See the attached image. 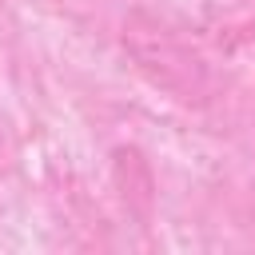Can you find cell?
<instances>
[{
	"label": "cell",
	"mask_w": 255,
	"mask_h": 255,
	"mask_svg": "<svg viewBox=\"0 0 255 255\" xmlns=\"http://www.w3.org/2000/svg\"><path fill=\"white\" fill-rule=\"evenodd\" d=\"M112 175H116V187H120L124 203L139 219H147L151 207H155V175H151L147 155L139 147H131V143H120L112 151Z\"/></svg>",
	"instance_id": "cell-2"
},
{
	"label": "cell",
	"mask_w": 255,
	"mask_h": 255,
	"mask_svg": "<svg viewBox=\"0 0 255 255\" xmlns=\"http://www.w3.org/2000/svg\"><path fill=\"white\" fill-rule=\"evenodd\" d=\"M124 48L139 60V68L163 84L167 92H175L179 100H199L207 80H203V64L195 52H187L163 24H155L151 16H128L124 20Z\"/></svg>",
	"instance_id": "cell-1"
}]
</instances>
